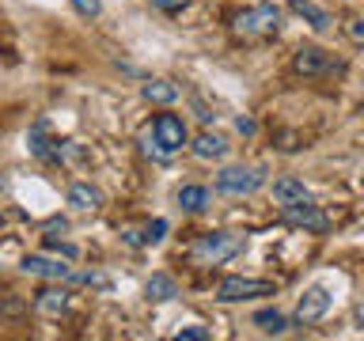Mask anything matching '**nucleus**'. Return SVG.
Instances as JSON below:
<instances>
[{
	"mask_svg": "<svg viewBox=\"0 0 364 341\" xmlns=\"http://www.w3.org/2000/svg\"><path fill=\"white\" fill-rule=\"evenodd\" d=\"M235 38L243 42H258V38H277L281 31V8L277 4H255L247 11H239L235 23H232Z\"/></svg>",
	"mask_w": 364,
	"mask_h": 341,
	"instance_id": "nucleus-1",
	"label": "nucleus"
},
{
	"mask_svg": "<svg viewBox=\"0 0 364 341\" xmlns=\"http://www.w3.org/2000/svg\"><path fill=\"white\" fill-rule=\"evenodd\" d=\"M266 186V167H224L220 175H216V190L228 193V197H250L255 190Z\"/></svg>",
	"mask_w": 364,
	"mask_h": 341,
	"instance_id": "nucleus-2",
	"label": "nucleus"
},
{
	"mask_svg": "<svg viewBox=\"0 0 364 341\" xmlns=\"http://www.w3.org/2000/svg\"><path fill=\"white\" fill-rule=\"evenodd\" d=\"M243 243L247 239L239 232H209V235H201L198 243H193V258L205 261V266H216V261L235 258L239 250H243Z\"/></svg>",
	"mask_w": 364,
	"mask_h": 341,
	"instance_id": "nucleus-3",
	"label": "nucleus"
},
{
	"mask_svg": "<svg viewBox=\"0 0 364 341\" xmlns=\"http://www.w3.org/2000/svg\"><path fill=\"white\" fill-rule=\"evenodd\" d=\"M148 136H152V144L164 152V159H171L175 152H182L190 141V133H186V121L178 118V114H156V121H152V129H148Z\"/></svg>",
	"mask_w": 364,
	"mask_h": 341,
	"instance_id": "nucleus-4",
	"label": "nucleus"
},
{
	"mask_svg": "<svg viewBox=\"0 0 364 341\" xmlns=\"http://www.w3.org/2000/svg\"><path fill=\"white\" fill-rule=\"evenodd\" d=\"M277 284L262 281V277H224L220 288H216V300L220 303H243V300H258V296H273Z\"/></svg>",
	"mask_w": 364,
	"mask_h": 341,
	"instance_id": "nucleus-5",
	"label": "nucleus"
},
{
	"mask_svg": "<svg viewBox=\"0 0 364 341\" xmlns=\"http://www.w3.org/2000/svg\"><path fill=\"white\" fill-rule=\"evenodd\" d=\"M281 220L292 224V227H304V232H326V227H330V216L318 209L311 197L281 205Z\"/></svg>",
	"mask_w": 364,
	"mask_h": 341,
	"instance_id": "nucleus-6",
	"label": "nucleus"
},
{
	"mask_svg": "<svg viewBox=\"0 0 364 341\" xmlns=\"http://www.w3.org/2000/svg\"><path fill=\"white\" fill-rule=\"evenodd\" d=\"M27 148H31V156L38 159V163H61V144L50 136V125H46V118H38V121L31 125Z\"/></svg>",
	"mask_w": 364,
	"mask_h": 341,
	"instance_id": "nucleus-7",
	"label": "nucleus"
},
{
	"mask_svg": "<svg viewBox=\"0 0 364 341\" xmlns=\"http://www.w3.org/2000/svg\"><path fill=\"white\" fill-rule=\"evenodd\" d=\"M326 311H330V292L323 288V284H311V288L300 296V303H296V315H292V318H296L300 326H307V323H318Z\"/></svg>",
	"mask_w": 364,
	"mask_h": 341,
	"instance_id": "nucleus-8",
	"label": "nucleus"
},
{
	"mask_svg": "<svg viewBox=\"0 0 364 341\" xmlns=\"http://www.w3.org/2000/svg\"><path fill=\"white\" fill-rule=\"evenodd\" d=\"M292 68L300 76H323V72L334 68V61H330V53L323 50V45H300L296 57H292Z\"/></svg>",
	"mask_w": 364,
	"mask_h": 341,
	"instance_id": "nucleus-9",
	"label": "nucleus"
},
{
	"mask_svg": "<svg viewBox=\"0 0 364 341\" xmlns=\"http://www.w3.org/2000/svg\"><path fill=\"white\" fill-rule=\"evenodd\" d=\"M19 269H23V273H34V277H46V281H68V277H73V269H68L65 261L42 258V254H27Z\"/></svg>",
	"mask_w": 364,
	"mask_h": 341,
	"instance_id": "nucleus-10",
	"label": "nucleus"
},
{
	"mask_svg": "<svg viewBox=\"0 0 364 341\" xmlns=\"http://www.w3.org/2000/svg\"><path fill=\"white\" fill-rule=\"evenodd\" d=\"M65 197H68V205H73V209H80V212H95L99 205H102V190L91 186V182H73Z\"/></svg>",
	"mask_w": 364,
	"mask_h": 341,
	"instance_id": "nucleus-11",
	"label": "nucleus"
},
{
	"mask_svg": "<svg viewBox=\"0 0 364 341\" xmlns=\"http://www.w3.org/2000/svg\"><path fill=\"white\" fill-rule=\"evenodd\" d=\"M34 311L46 315V318H61L68 311V292L65 288H42L34 296Z\"/></svg>",
	"mask_w": 364,
	"mask_h": 341,
	"instance_id": "nucleus-12",
	"label": "nucleus"
},
{
	"mask_svg": "<svg viewBox=\"0 0 364 341\" xmlns=\"http://www.w3.org/2000/svg\"><path fill=\"white\" fill-rule=\"evenodd\" d=\"M167 220H164V216H156V220H148L144 227H141V232H125V243H129V247H156L159 243V239H164L167 235Z\"/></svg>",
	"mask_w": 364,
	"mask_h": 341,
	"instance_id": "nucleus-13",
	"label": "nucleus"
},
{
	"mask_svg": "<svg viewBox=\"0 0 364 341\" xmlns=\"http://www.w3.org/2000/svg\"><path fill=\"white\" fill-rule=\"evenodd\" d=\"M190 152L198 159H224L228 141L220 133H198V136H193V144H190Z\"/></svg>",
	"mask_w": 364,
	"mask_h": 341,
	"instance_id": "nucleus-14",
	"label": "nucleus"
},
{
	"mask_svg": "<svg viewBox=\"0 0 364 341\" xmlns=\"http://www.w3.org/2000/svg\"><path fill=\"white\" fill-rule=\"evenodd\" d=\"M144 296L152 303H167V300H175V296H178V284H175V277H167V273H152L148 284H144Z\"/></svg>",
	"mask_w": 364,
	"mask_h": 341,
	"instance_id": "nucleus-15",
	"label": "nucleus"
},
{
	"mask_svg": "<svg viewBox=\"0 0 364 341\" xmlns=\"http://www.w3.org/2000/svg\"><path fill=\"white\" fill-rule=\"evenodd\" d=\"M289 8H292L311 31H326V27H330V16H326L318 4H311V0H289Z\"/></svg>",
	"mask_w": 364,
	"mask_h": 341,
	"instance_id": "nucleus-16",
	"label": "nucleus"
},
{
	"mask_svg": "<svg viewBox=\"0 0 364 341\" xmlns=\"http://www.w3.org/2000/svg\"><path fill=\"white\" fill-rule=\"evenodd\" d=\"M144 102H156V107H167V102L178 99V84H171V80H148L141 87Z\"/></svg>",
	"mask_w": 364,
	"mask_h": 341,
	"instance_id": "nucleus-17",
	"label": "nucleus"
},
{
	"mask_svg": "<svg viewBox=\"0 0 364 341\" xmlns=\"http://www.w3.org/2000/svg\"><path fill=\"white\" fill-rule=\"evenodd\" d=\"M178 209H186V212H205V209H209V190L198 186V182H186V186L178 190Z\"/></svg>",
	"mask_w": 364,
	"mask_h": 341,
	"instance_id": "nucleus-18",
	"label": "nucleus"
},
{
	"mask_svg": "<svg viewBox=\"0 0 364 341\" xmlns=\"http://www.w3.org/2000/svg\"><path fill=\"white\" fill-rule=\"evenodd\" d=\"M273 197H277V205H289V201H304V197H311L307 193V186L300 178H292V175H284L273 182Z\"/></svg>",
	"mask_w": 364,
	"mask_h": 341,
	"instance_id": "nucleus-19",
	"label": "nucleus"
},
{
	"mask_svg": "<svg viewBox=\"0 0 364 341\" xmlns=\"http://www.w3.org/2000/svg\"><path fill=\"white\" fill-rule=\"evenodd\" d=\"M255 326L262 330V334H273V337H277V334H284V330H289V318H284L277 307H262V311L255 315Z\"/></svg>",
	"mask_w": 364,
	"mask_h": 341,
	"instance_id": "nucleus-20",
	"label": "nucleus"
},
{
	"mask_svg": "<svg viewBox=\"0 0 364 341\" xmlns=\"http://www.w3.org/2000/svg\"><path fill=\"white\" fill-rule=\"evenodd\" d=\"M68 4H73L76 16H84V19H99L102 16V0H68Z\"/></svg>",
	"mask_w": 364,
	"mask_h": 341,
	"instance_id": "nucleus-21",
	"label": "nucleus"
},
{
	"mask_svg": "<svg viewBox=\"0 0 364 341\" xmlns=\"http://www.w3.org/2000/svg\"><path fill=\"white\" fill-rule=\"evenodd\" d=\"M209 326H182L175 330V341H209Z\"/></svg>",
	"mask_w": 364,
	"mask_h": 341,
	"instance_id": "nucleus-22",
	"label": "nucleus"
},
{
	"mask_svg": "<svg viewBox=\"0 0 364 341\" xmlns=\"http://www.w3.org/2000/svg\"><path fill=\"white\" fill-rule=\"evenodd\" d=\"M156 11H164V16H178L182 8H190V0H152Z\"/></svg>",
	"mask_w": 364,
	"mask_h": 341,
	"instance_id": "nucleus-23",
	"label": "nucleus"
},
{
	"mask_svg": "<svg viewBox=\"0 0 364 341\" xmlns=\"http://www.w3.org/2000/svg\"><path fill=\"white\" fill-rule=\"evenodd\" d=\"M46 247H50L53 254H65V258H76V254H80V250H76L73 243H61V239H53V235L46 239Z\"/></svg>",
	"mask_w": 364,
	"mask_h": 341,
	"instance_id": "nucleus-24",
	"label": "nucleus"
},
{
	"mask_svg": "<svg viewBox=\"0 0 364 341\" xmlns=\"http://www.w3.org/2000/svg\"><path fill=\"white\" fill-rule=\"evenodd\" d=\"M349 38L357 42V45L364 42V23H360V19H353V23H349Z\"/></svg>",
	"mask_w": 364,
	"mask_h": 341,
	"instance_id": "nucleus-25",
	"label": "nucleus"
},
{
	"mask_svg": "<svg viewBox=\"0 0 364 341\" xmlns=\"http://www.w3.org/2000/svg\"><path fill=\"white\" fill-rule=\"evenodd\" d=\"M235 129L243 136H250V133H255V121H250V118H235Z\"/></svg>",
	"mask_w": 364,
	"mask_h": 341,
	"instance_id": "nucleus-26",
	"label": "nucleus"
}]
</instances>
